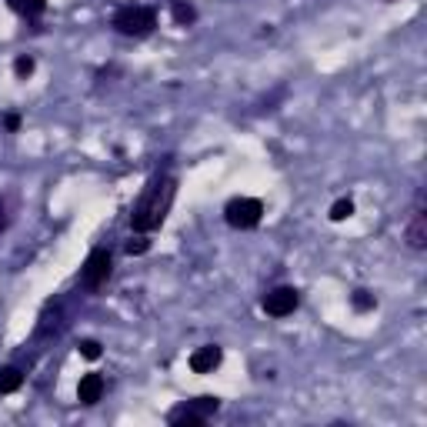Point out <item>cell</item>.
Returning <instances> with one entry per match:
<instances>
[{
	"label": "cell",
	"mask_w": 427,
	"mask_h": 427,
	"mask_svg": "<svg viewBox=\"0 0 427 427\" xmlns=\"http://www.w3.org/2000/svg\"><path fill=\"white\" fill-rule=\"evenodd\" d=\"M347 217H354V201L340 197V201H334V204H331V221L340 224V221H347Z\"/></svg>",
	"instance_id": "14"
},
{
	"label": "cell",
	"mask_w": 427,
	"mask_h": 427,
	"mask_svg": "<svg viewBox=\"0 0 427 427\" xmlns=\"http://www.w3.org/2000/svg\"><path fill=\"white\" fill-rule=\"evenodd\" d=\"M351 304H354V311H374V307H377V298H374L371 291L357 287V291L351 294Z\"/></svg>",
	"instance_id": "13"
},
{
	"label": "cell",
	"mask_w": 427,
	"mask_h": 427,
	"mask_svg": "<svg viewBox=\"0 0 427 427\" xmlns=\"http://www.w3.org/2000/svg\"><path fill=\"white\" fill-rule=\"evenodd\" d=\"M204 421H207V417L197 408H194L190 401H187V404H181V408H174L167 414V424L170 427H201Z\"/></svg>",
	"instance_id": "9"
},
{
	"label": "cell",
	"mask_w": 427,
	"mask_h": 427,
	"mask_svg": "<svg viewBox=\"0 0 427 427\" xmlns=\"http://www.w3.org/2000/svg\"><path fill=\"white\" fill-rule=\"evenodd\" d=\"M24 384V371L20 367H0V394H14Z\"/></svg>",
	"instance_id": "12"
},
{
	"label": "cell",
	"mask_w": 427,
	"mask_h": 427,
	"mask_svg": "<svg viewBox=\"0 0 427 427\" xmlns=\"http://www.w3.org/2000/svg\"><path fill=\"white\" fill-rule=\"evenodd\" d=\"M384 3H394V0H384Z\"/></svg>",
	"instance_id": "21"
},
{
	"label": "cell",
	"mask_w": 427,
	"mask_h": 427,
	"mask_svg": "<svg viewBox=\"0 0 427 427\" xmlns=\"http://www.w3.org/2000/svg\"><path fill=\"white\" fill-rule=\"evenodd\" d=\"M111 27L124 37H150L157 27V14L154 7H140V3H124L117 7L111 17Z\"/></svg>",
	"instance_id": "2"
},
{
	"label": "cell",
	"mask_w": 427,
	"mask_h": 427,
	"mask_svg": "<svg viewBox=\"0 0 427 427\" xmlns=\"http://www.w3.org/2000/svg\"><path fill=\"white\" fill-rule=\"evenodd\" d=\"M224 361V351L217 344H204V347H197V351L190 354V371L194 374H210L217 371Z\"/></svg>",
	"instance_id": "7"
},
{
	"label": "cell",
	"mask_w": 427,
	"mask_h": 427,
	"mask_svg": "<svg viewBox=\"0 0 427 427\" xmlns=\"http://www.w3.org/2000/svg\"><path fill=\"white\" fill-rule=\"evenodd\" d=\"M111 271H113V257L107 247H93L91 254H87V260H84V267H80V284L91 291V294H97L107 280H111Z\"/></svg>",
	"instance_id": "3"
},
{
	"label": "cell",
	"mask_w": 427,
	"mask_h": 427,
	"mask_svg": "<svg viewBox=\"0 0 427 427\" xmlns=\"http://www.w3.org/2000/svg\"><path fill=\"white\" fill-rule=\"evenodd\" d=\"M170 14H174V20H177L181 27H190V24L197 20V7H194L190 0H170Z\"/></svg>",
	"instance_id": "10"
},
{
	"label": "cell",
	"mask_w": 427,
	"mask_h": 427,
	"mask_svg": "<svg viewBox=\"0 0 427 427\" xmlns=\"http://www.w3.org/2000/svg\"><path fill=\"white\" fill-rule=\"evenodd\" d=\"M147 247H150V241L144 237V234H137V237H130V241L124 244L127 254H147Z\"/></svg>",
	"instance_id": "18"
},
{
	"label": "cell",
	"mask_w": 427,
	"mask_h": 427,
	"mask_svg": "<svg viewBox=\"0 0 427 427\" xmlns=\"http://www.w3.org/2000/svg\"><path fill=\"white\" fill-rule=\"evenodd\" d=\"M3 124H7V130H17V127H20V117H17V113H10V117H7Z\"/></svg>",
	"instance_id": "20"
},
{
	"label": "cell",
	"mask_w": 427,
	"mask_h": 427,
	"mask_svg": "<svg viewBox=\"0 0 427 427\" xmlns=\"http://www.w3.org/2000/svg\"><path fill=\"white\" fill-rule=\"evenodd\" d=\"M260 217H264V204L257 197H234L224 207V221L230 224L234 230H254L260 224Z\"/></svg>",
	"instance_id": "4"
},
{
	"label": "cell",
	"mask_w": 427,
	"mask_h": 427,
	"mask_svg": "<svg viewBox=\"0 0 427 427\" xmlns=\"http://www.w3.org/2000/svg\"><path fill=\"white\" fill-rule=\"evenodd\" d=\"M177 197V181L170 174H154L140 194V201L130 210V227L137 234H147V230H157L161 224L167 221L170 204Z\"/></svg>",
	"instance_id": "1"
},
{
	"label": "cell",
	"mask_w": 427,
	"mask_h": 427,
	"mask_svg": "<svg viewBox=\"0 0 427 427\" xmlns=\"http://www.w3.org/2000/svg\"><path fill=\"white\" fill-rule=\"evenodd\" d=\"M7 224H10V204H7V201H0V234L7 230Z\"/></svg>",
	"instance_id": "19"
},
{
	"label": "cell",
	"mask_w": 427,
	"mask_h": 427,
	"mask_svg": "<svg viewBox=\"0 0 427 427\" xmlns=\"http://www.w3.org/2000/svg\"><path fill=\"white\" fill-rule=\"evenodd\" d=\"M190 404L201 410L204 417H210V414H217V410H221V401H217V397H210V394H204V397H194Z\"/></svg>",
	"instance_id": "15"
},
{
	"label": "cell",
	"mask_w": 427,
	"mask_h": 427,
	"mask_svg": "<svg viewBox=\"0 0 427 427\" xmlns=\"http://www.w3.org/2000/svg\"><path fill=\"white\" fill-rule=\"evenodd\" d=\"M404 241H408L410 251H424L427 247V214L421 204L410 210L408 227H404Z\"/></svg>",
	"instance_id": "6"
},
{
	"label": "cell",
	"mask_w": 427,
	"mask_h": 427,
	"mask_svg": "<svg viewBox=\"0 0 427 427\" xmlns=\"http://www.w3.org/2000/svg\"><path fill=\"white\" fill-rule=\"evenodd\" d=\"M10 10H17L20 17H40L47 10V0H7Z\"/></svg>",
	"instance_id": "11"
},
{
	"label": "cell",
	"mask_w": 427,
	"mask_h": 427,
	"mask_svg": "<svg viewBox=\"0 0 427 427\" xmlns=\"http://www.w3.org/2000/svg\"><path fill=\"white\" fill-rule=\"evenodd\" d=\"M34 67H37L34 57H17V60H14V74H17L20 80H27V77L34 74Z\"/></svg>",
	"instance_id": "16"
},
{
	"label": "cell",
	"mask_w": 427,
	"mask_h": 427,
	"mask_svg": "<svg viewBox=\"0 0 427 427\" xmlns=\"http://www.w3.org/2000/svg\"><path fill=\"white\" fill-rule=\"evenodd\" d=\"M100 340H93V337H87V340H80V357H87V361H97L100 357Z\"/></svg>",
	"instance_id": "17"
},
{
	"label": "cell",
	"mask_w": 427,
	"mask_h": 427,
	"mask_svg": "<svg viewBox=\"0 0 427 427\" xmlns=\"http://www.w3.org/2000/svg\"><path fill=\"white\" fill-rule=\"evenodd\" d=\"M298 304H300V291L298 287H274V291H267L264 294V300H260V307H264V314H271V317H287V314H294L298 311Z\"/></svg>",
	"instance_id": "5"
},
{
	"label": "cell",
	"mask_w": 427,
	"mask_h": 427,
	"mask_svg": "<svg viewBox=\"0 0 427 427\" xmlns=\"http://www.w3.org/2000/svg\"><path fill=\"white\" fill-rule=\"evenodd\" d=\"M100 397H104V377H100V374H84L80 384H77V401L91 408Z\"/></svg>",
	"instance_id": "8"
}]
</instances>
